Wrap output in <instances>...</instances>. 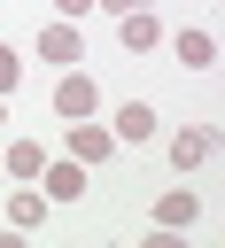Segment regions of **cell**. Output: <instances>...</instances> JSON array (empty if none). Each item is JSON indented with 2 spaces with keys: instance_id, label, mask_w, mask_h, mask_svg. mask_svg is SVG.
I'll use <instances>...</instances> for the list:
<instances>
[{
  "instance_id": "1",
  "label": "cell",
  "mask_w": 225,
  "mask_h": 248,
  "mask_svg": "<svg viewBox=\"0 0 225 248\" xmlns=\"http://www.w3.org/2000/svg\"><path fill=\"white\" fill-rule=\"evenodd\" d=\"M62 155L93 170V163H109V155H116V132H109V124H93V116H70V132H62Z\"/></svg>"
},
{
  "instance_id": "2",
  "label": "cell",
  "mask_w": 225,
  "mask_h": 248,
  "mask_svg": "<svg viewBox=\"0 0 225 248\" xmlns=\"http://www.w3.org/2000/svg\"><path fill=\"white\" fill-rule=\"evenodd\" d=\"M85 163H70V155H47V170H39V194L54 202V209H70V202H85Z\"/></svg>"
},
{
  "instance_id": "3",
  "label": "cell",
  "mask_w": 225,
  "mask_h": 248,
  "mask_svg": "<svg viewBox=\"0 0 225 248\" xmlns=\"http://www.w3.org/2000/svg\"><path fill=\"white\" fill-rule=\"evenodd\" d=\"M54 116L70 124V116H101V85L85 78V70H62L54 78Z\"/></svg>"
},
{
  "instance_id": "4",
  "label": "cell",
  "mask_w": 225,
  "mask_h": 248,
  "mask_svg": "<svg viewBox=\"0 0 225 248\" xmlns=\"http://www.w3.org/2000/svg\"><path fill=\"white\" fill-rule=\"evenodd\" d=\"M39 62H54V70H78V62H85V39H78L70 16H54V23L39 31Z\"/></svg>"
},
{
  "instance_id": "5",
  "label": "cell",
  "mask_w": 225,
  "mask_h": 248,
  "mask_svg": "<svg viewBox=\"0 0 225 248\" xmlns=\"http://www.w3.org/2000/svg\"><path fill=\"white\" fill-rule=\"evenodd\" d=\"M109 132H116V147H147V140H163V116H155V101H124Z\"/></svg>"
},
{
  "instance_id": "6",
  "label": "cell",
  "mask_w": 225,
  "mask_h": 248,
  "mask_svg": "<svg viewBox=\"0 0 225 248\" xmlns=\"http://www.w3.org/2000/svg\"><path fill=\"white\" fill-rule=\"evenodd\" d=\"M194 217H202V194L194 186H163L155 194V232H186Z\"/></svg>"
},
{
  "instance_id": "7",
  "label": "cell",
  "mask_w": 225,
  "mask_h": 248,
  "mask_svg": "<svg viewBox=\"0 0 225 248\" xmlns=\"http://www.w3.org/2000/svg\"><path fill=\"white\" fill-rule=\"evenodd\" d=\"M116 39H124V54H155V46H163V16H155V8L116 16Z\"/></svg>"
},
{
  "instance_id": "8",
  "label": "cell",
  "mask_w": 225,
  "mask_h": 248,
  "mask_svg": "<svg viewBox=\"0 0 225 248\" xmlns=\"http://www.w3.org/2000/svg\"><path fill=\"white\" fill-rule=\"evenodd\" d=\"M47 209H54V202H47V194L23 178V186L8 194V232H47Z\"/></svg>"
},
{
  "instance_id": "9",
  "label": "cell",
  "mask_w": 225,
  "mask_h": 248,
  "mask_svg": "<svg viewBox=\"0 0 225 248\" xmlns=\"http://www.w3.org/2000/svg\"><path fill=\"white\" fill-rule=\"evenodd\" d=\"M171 54H178V70H209L217 62V39L202 23H186V31H171Z\"/></svg>"
},
{
  "instance_id": "10",
  "label": "cell",
  "mask_w": 225,
  "mask_h": 248,
  "mask_svg": "<svg viewBox=\"0 0 225 248\" xmlns=\"http://www.w3.org/2000/svg\"><path fill=\"white\" fill-rule=\"evenodd\" d=\"M39 170H47V147H39V140H8V147H0V178L23 186V178H39Z\"/></svg>"
},
{
  "instance_id": "11",
  "label": "cell",
  "mask_w": 225,
  "mask_h": 248,
  "mask_svg": "<svg viewBox=\"0 0 225 248\" xmlns=\"http://www.w3.org/2000/svg\"><path fill=\"white\" fill-rule=\"evenodd\" d=\"M209 147H217V140H209L202 124H186V132H171V170H202V163H209Z\"/></svg>"
},
{
  "instance_id": "12",
  "label": "cell",
  "mask_w": 225,
  "mask_h": 248,
  "mask_svg": "<svg viewBox=\"0 0 225 248\" xmlns=\"http://www.w3.org/2000/svg\"><path fill=\"white\" fill-rule=\"evenodd\" d=\"M16 78H23V62H16V46L0 39V93H16Z\"/></svg>"
},
{
  "instance_id": "13",
  "label": "cell",
  "mask_w": 225,
  "mask_h": 248,
  "mask_svg": "<svg viewBox=\"0 0 225 248\" xmlns=\"http://www.w3.org/2000/svg\"><path fill=\"white\" fill-rule=\"evenodd\" d=\"M132 8H155V0H93V16H132Z\"/></svg>"
},
{
  "instance_id": "14",
  "label": "cell",
  "mask_w": 225,
  "mask_h": 248,
  "mask_svg": "<svg viewBox=\"0 0 225 248\" xmlns=\"http://www.w3.org/2000/svg\"><path fill=\"white\" fill-rule=\"evenodd\" d=\"M54 16H70V23H78V16H93V0H54Z\"/></svg>"
},
{
  "instance_id": "15",
  "label": "cell",
  "mask_w": 225,
  "mask_h": 248,
  "mask_svg": "<svg viewBox=\"0 0 225 248\" xmlns=\"http://www.w3.org/2000/svg\"><path fill=\"white\" fill-rule=\"evenodd\" d=\"M0 132H8V93H0Z\"/></svg>"
}]
</instances>
